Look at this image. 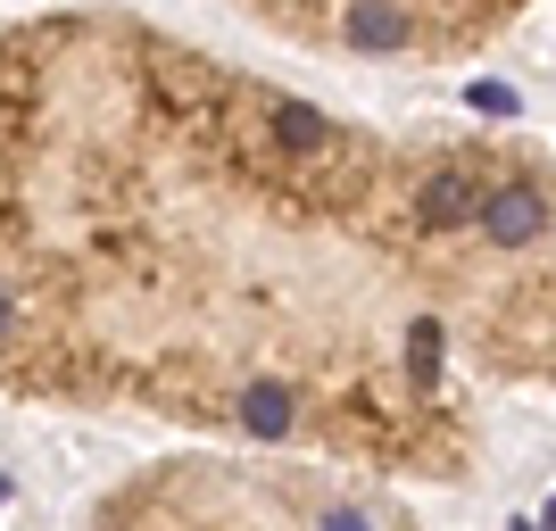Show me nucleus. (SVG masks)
I'll use <instances>...</instances> for the list:
<instances>
[{
	"label": "nucleus",
	"mask_w": 556,
	"mask_h": 531,
	"mask_svg": "<svg viewBox=\"0 0 556 531\" xmlns=\"http://www.w3.org/2000/svg\"><path fill=\"white\" fill-rule=\"evenodd\" d=\"M0 374L399 490L556 391V150L382 125L125 17L0 34Z\"/></svg>",
	"instance_id": "nucleus-1"
},
{
	"label": "nucleus",
	"mask_w": 556,
	"mask_h": 531,
	"mask_svg": "<svg viewBox=\"0 0 556 531\" xmlns=\"http://www.w3.org/2000/svg\"><path fill=\"white\" fill-rule=\"evenodd\" d=\"M266 34L366 67H457L507 42L540 0H232Z\"/></svg>",
	"instance_id": "nucleus-2"
}]
</instances>
